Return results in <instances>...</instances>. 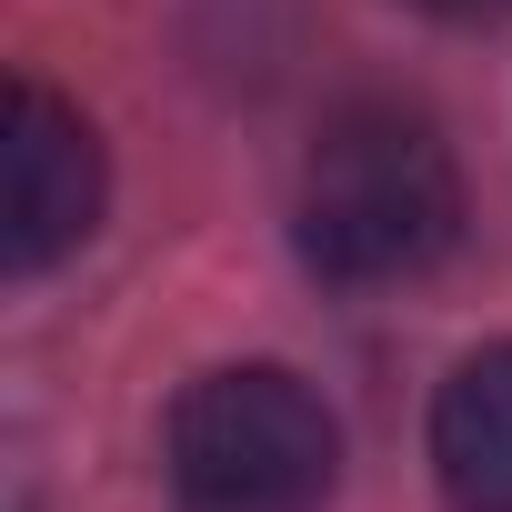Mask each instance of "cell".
I'll return each mask as SVG.
<instances>
[{"mask_svg": "<svg viewBox=\"0 0 512 512\" xmlns=\"http://www.w3.org/2000/svg\"><path fill=\"white\" fill-rule=\"evenodd\" d=\"M462 231L452 141L402 101H352L312 131L302 161V262L322 282H412Z\"/></svg>", "mask_w": 512, "mask_h": 512, "instance_id": "1", "label": "cell"}, {"mask_svg": "<svg viewBox=\"0 0 512 512\" xmlns=\"http://www.w3.org/2000/svg\"><path fill=\"white\" fill-rule=\"evenodd\" d=\"M342 432L282 362H221L171 402V512H322Z\"/></svg>", "mask_w": 512, "mask_h": 512, "instance_id": "2", "label": "cell"}, {"mask_svg": "<svg viewBox=\"0 0 512 512\" xmlns=\"http://www.w3.org/2000/svg\"><path fill=\"white\" fill-rule=\"evenodd\" d=\"M101 221V141L71 101L41 81H11L0 101V272L31 282L61 251H81Z\"/></svg>", "mask_w": 512, "mask_h": 512, "instance_id": "3", "label": "cell"}, {"mask_svg": "<svg viewBox=\"0 0 512 512\" xmlns=\"http://www.w3.org/2000/svg\"><path fill=\"white\" fill-rule=\"evenodd\" d=\"M432 472L452 512H512V342H482L452 362L432 402Z\"/></svg>", "mask_w": 512, "mask_h": 512, "instance_id": "4", "label": "cell"}, {"mask_svg": "<svg viewBox=\"0 0 512 512\" xmlns=\"http://www.w3.org/2000/svg\"><path fill=\"white\" fill-rule=\"evenodd\" d=\"M432 21H512V0H422Z\"/></svg>", "mask_w": 512, "mask_h": 512, "instance_id": "5", "label": "cell"}]
</instances>
